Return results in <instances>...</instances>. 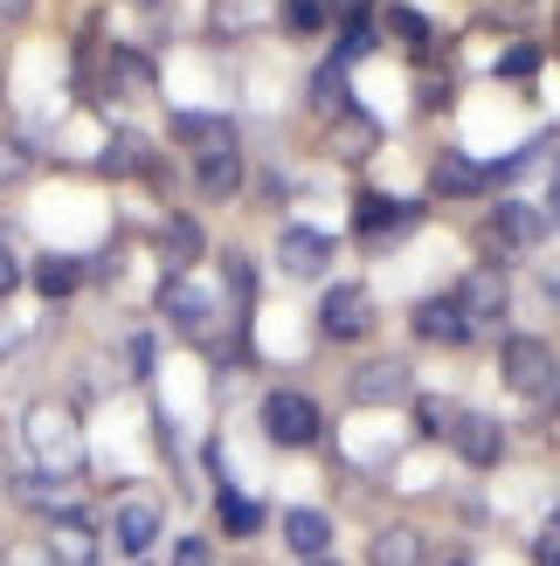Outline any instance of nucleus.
<instances>
[{"label": "nucleus", "mask_w": 560, "mask_h": 566, "mask_svg": "<svg viewBox=\"0 0 560 566\" xmlns=\"http://www.w3.org/2000/svg\"><path fill=\"white\" fill-rule=\"evenodd\" d=\"M263 436L277 449H319L325 442V415H319L312 394L277 387V394H263Z\"/></svg>", "instance_id": "f257e3e1"}, {"label": "nucleus", "mask_w": 560, "mask_h": 566, "mask_svg": "<svg viewBox=\"0 0 560 566\" xmlns=\"http://www.w3.org/2000/svg\"><path fill=\"white\" fill-rule=\"evenodd\" d=\"M498 374H506V387L526 394V401H547V394L560 387V359H553L547 338L519 332V338H506V353H498Z\"/></svg>", "instance_id": "f03ea898"}, {"label": "nucleus", "mask_w": 560, "mask_h": 566, "mask_svg": "<svg viewBox=\"0 0 560 566\" xmlns=\"http://www.w3.org/2000/svg\"><path fill=\"white\" fill-rule=\"evenodd\" d=\"M319 332L332 338V346L367 338V332H374V297L360 291V283H332V291L319 297Z\"/></svg>", "instance_id": "7ed1b4c3"}, {"label": "nucleus", "mask_w": 560, "mask_h": 566, "mask_svg": "<svg viewBox=\"0 0 560 566\" xmlns=\"http://www.w3.org/2000/svg\"><path fill=\"white\" fill-rule=\"evenodd\" d=\"M415 221H423V208L387 201V193H360V201H353V235L367 242V249H387L395 235H408Z\"/></svg>", "instance_id": "20e7f679"}, {"label": "nucleus", "mask_w": 560, "mask_h": 566, "mask_svg": "<svg viewBox=\"0 0 560 566\" xmlns=\"http://www.w3.org/2000/svg\"><path fill=\"white\" fill-rule=\"evenodd\" d=\"M408 325H415V338H429V346H470V338H478V325H470V311L457 304V291L450 297H423L408 311Z\"/></svg>", "instance_id": "39448f33"}, {"label": "nucleus", "mask_w": 560, "mask_h": 566, "mask_svg": "<svg viewBox=\"0 0 560 566\" xmlns=\"http://www.w3.org/2000/svg\"><path fill=\"white\" fill-rule=\"evenodd\" d=\"M457 304L470 311V325H498V318H506V304H512L506 270H498V263H478V270L457 283Z\"/></svg>", "instance_id": "423d86ee"}, {"label": "nucleus", "mask_w": 560, "mask_h": 566, "mask_svg": "<svg viewBox=\"0 0 560 566\" xmlns=\"http://www.w3.org/2000/svg\"><path fill=\"white\" fill-rule=\"evenodd\" d=\"M277 270L298 276V283H312L332 270V235L325 229H284L277 235Z\"/></svg>", "instance_id": "0eeeda50"}, {"label": "nucleus", "mask_w": 560, "mask_h": 566, "mask_svg": "<svg viewBox=\"0 0 560 566\" xmlns=\"http://www.w3.org/2000/svg\"><path fill=\"white\" fill-rule=\"evenodd\" d=\"M159 539V504L153 497H125L118 512H111V546H118L125 559H146Z\"/></svg>", "instance_id": "6e6552de"}, {"label": "nucleus", "mask_w": 560, "mask_h": 566, "mask_svg": "<svg viewBox=\"0 0 560 566\" xmlns=\"http://www.w3.org/2000/svg\"><path fill=\"white\" fill-rule=\"evenodd\" d=\"M450 449L470 463V470H491L498 457H506V429H498L491 415H478V408H464L457 415V429H450Z\"/></svg>", "instance_id": "1a4fd4ad"}, {"label": "nucleus", "mask_w": 560, "mask_h": 566, "mask_svg": "<svg viewBox=\"0 0 560 566\" xmlns=\"http://www.w3.org/2000/svg\"><path fill=\"white\" fill-rule=\"evenodd\" d=\"M540 235H547V214H540V208H526V201H498L491 221H485V242H491V249H506V256H512V249H533Z\"/></svg>", "instance_id": "9d476101"}, {"label": "nucleus", "mask_w": 560, "mask_h": 566, "mask_svg": "<svg viewBox=\"0 0 560 566\" xmlns=\"http://www.w3.org/2000/svg\"><path fill=\"white\" fill-rule=\"evenodd\" d=\"M353 401H360V408H395V401H408V366H402V359H367V366H353Z\"/></svg>", "instance_id": "9b49d317"}, {"label": "nucleus", "mask_w": 560, "mask_h": 566, "mask_svg": "<svg viewBox=\"0 0 560 566\" xmlns=\"http://www.w3.org/2000/svg\"><path fill=\"white\" fill-rule=\"evenodd\" d=\"M174 138H180L194 159H208V153H236V125L221 118V111H174Z\"/></svg>", "instance_id": "f8f14e48"}, {"label": "nucleus", "mask_w": 560, "mask_h": 566, "mask_svg": "<svg viewBox=\"0 0 560 566\" xmlns=\"http://www.w3.org/2000/svg\"><path fill=\"white\" fill-rule=\"evenodd\" d=\"M159 311H166V318H174V332H187V338H208V332H215V311H208V297L194 291V283H180V276L159 291Z\"/></svg>", "instance_id": "ddd939ff"}, {"label": "nucleus", "mask_w": 560, "mask_h": 566, "mask_svg": "<svg viewBox=\"0 0 560 566\" xmlns=\"http://www.w3.org/2000/svg\"><path fill=\"white\" fill-rule=\"evenodd\" d=\"M284 546L298 559H325L332 553V518L312 512V504H291V512H284Z\"/></svg>", "instance_id": "4468645a"}, {"label": "nucleus", "mask_w": 560, "mask_h": 566, "mask_svg": "<svg viewBox=\"0 0 560 566\" xmlns=\"http://www.w3.org/2000/svg\"><path fill=\"white\" fill-rule=\"evenodd\" d=\"M194 193H201V201H236V193H242V153L194 159Z\"/></svg>", "instance_id": "2eb2a0df"}, {"label": "nucleus", "mask_w": 560, "mask_h": 566, "mask_svg": "<svg viewBox=\"0 0 560 566\" xmlns=\"http://www.w3.org/2000/svg\"><path fill=\"white\" fill-rule=\"evenodd\" d=\"M498 174H512V166H478V159L443 153V159H436V174H429V187H436V193H485Z\"/></svg>", "instance_id": "dca6fc26"}, {"label": "nucleus", "mask_w": 560, "mask_h": 566, "mask_svg": "<svg viewBox=\"0 0 560 566\" xmlns=\"http://www.w3.org/2000/svg\"><path fill=\"white\" fill-rule=\"evenodd\" d=\"M159 256H166V270H194V263L208 256V235H201V221H194V214H174V221L159 229Z\"/></svg>", "instance_id": "f3484780"}, {"label": "nucleus", "mask_w": 560, "mask_h": 566, "mask_svg": "<svg viewBox=\"0 0 560 566\" xmlns=\"http://www.w3.org/2000/svg\"><path fill=\"white\" fill-rule=\"evenodd\" d=\"M423 559H429V546L415 525H381L367 546V566H423Z\"/></svg>", "instance_id": "a211bd4d"}, {"label": "nucleus", "mask_w": 560, "mask_h": 566, "mask_svg": "<svg viewBox=\"0 0 560 566\" xmlns=\"http://www.w3.org/2000/svg\"><path fill=\"white\" fill-rule=\"evenodd\" d=\"M374 146H381V125L367 118V111H353V104H346V111H340V125H332V153H340V159H367Z\"/></svg>", "instance_id": "6ab92c4d"}, {"label": "nucleus", "mask_w": 560, "mask_h": 566, "mask_svg": "<svg viewBox=\"0 0 560 566\" xmlns=\"http://www.w3.org/2000/svg\"><path fill=\"white\" fill-rule=\"evenodd\" d=\"M215 518H221V532H229V539H257V532H263V504L242 497V491H221Z\"/></svg>", "instance_id": "aec40b11"}, {"label": "nucleus", "mask_w": 560, "mask_h": 566, "mask_svg": "<svg viewBox=\"0 0 560 566\" xmlns=\"http://www.w3.org/2000/svg\"><path fill=\"white\" fill-rule=\"evenodd\" d=\"M457 401H443V394H415V436H429V442H450L457 429Z\"/></svg>", "instance_id": "412c9836"}, {"label": "nucleus", "mask_w": 560, "mask_h": 566, "mask_svg": "<svg viewBox=\"0 0 560 566\" xmlns=\"http://www.w3.org/2000/svg\"><path fill=\"white\" fill-rule=\"evenodd\" d=\"M76 283H83V263H70V256H42V263H35V291H42L49 304H63Z\"/></svg>", "instance_id": "4be33fe9"}, {"label": "nucleus", "mask_w": 560, "mask_h": 566, "mask_svg": "<svg viewBox=\"0 0 560 566\" xmlns=\"http://www.w3.org/2000/svg\"><path fill=\"white\" fill-rule=\"evenodd\" d=\"M387 35H395L402 49H429V14L402 0V8H387Z\"/></svg>", "instance_id": "5701e85b"}, {"label": "nucleus", "mask_w": 560, "mask_h": 566, "mask_svg": "<svg viewBox=\"0 0 560 566\" xmlns=\"http://www.w3.org/2000/svg\"><path fill=\"white\" fill-rule=\"evenodd\" d=\"M284 28H291V35H325V28H332V0H284Z\"/></svg>", "instance_id": "b1692460"}, {"label": "nucleus", "mask_w": 560, "mask_h": 566, "mask_svg": "<svg viewBox=\"0 0 560 566\" xmlns=\"http://www.w3.org/2000/svg\"><path fill=\"white\" fill-rule=\"evenodd\" d=\"M111 83L118 91H153V63L138 49H111Z\"/></svg>", "instance_id": "393cba45"}, {"label": "nucleus", "mask_w": 560, "mask_h": 566, "mask_svg": "<svg viewBox=\"0 0 560 566\" xmlns=\"http://www.w3.org/2000/svg\"><path fill=\"white\" fill-rule=\"evenodd\" d=\"M312 104H319V111H332V118L346 111V63H325V70L312 76Z\"/></svg>", "instance_id": "a878e982"}, {"label": "nucleus", "mask_w": 560, "mask_h": 566, "mask_svg": "<svg viewBox=\"0 0 560 566\" xmlns=\"http://www.w3.org/2000/svg\"><path fill=\"white\" fill-rule=\"evenodd\" d=\"M533 70H540V49H533V42H519V49L498 55V76H506V83H526Z\"/></svg>", "instance_id": "bb28decb"}, {"label": "nucleus", "mask_w": 560, "mask_h": 566, "mask_svg": "<svg viewBox=\"0 0 560 566\" xmlns=\"http://www.w3.org/2000/svg\"><path fill=\"white\" fill-rule=\"evenodd\" d=\"M221 276H229V291H236V304L249 311V297H257V270H249V256H221Z\"/></svg>", "instance_id": "cd10ccee"}, {"label": "nucleus", "mask_w": 560, "mask_h": 566, "mask_svg": "<svg viewBox=\"0 0 560 566\" xmlns=\"http://www.w3.org/2000/svg\"><path fill=\"white\" fill-rule=\"evenodd\" d=\"M28 174V146H21V138H8V132H0V187H14Z\"/></svg>", "instance_id": "c85d7f7f"}, {"label": "nucleus", "mask_w": 560, "mask_h": 566, "mask_svg": "<svg viewBox=\"0 0 560 566\" xmlns=\"http://www.w3.org/2000/svg\"><path fill=\"white\" fill-rule=\"evenodd\" d=\"M533 566H560V512L540 525V539H533Z\"/></svg>", "instance_id": "c756f323"}, {"label": "nucleus", "mask_w": 560, "mask_h": 566, "mask_svg": "<svg viewBox=\"0 0 560 566\" xmlns=\"http://www.w3.org/2000/svg\"><path fill=\"white\" fill-rule=\"evenodd\" d=\"M174 566H215V546L201 539V532H187V539L174 546Z\"/></svg>", "instance_id": "7c9ffc66"}, {"label": "nucleus", "mask_w": 560, "mask_h": 566, "mask_svg": "<svg viewBox=\"0 0 560 566\" xmlns=\"http://www.w3.org/2000/svg\"><path fill=\"white\" fill-rule=\"evenodd\" d=\"M21 283V256H14V242H0V297H8Z\"/></svg>", "instance_id": "2f4dec72"}, {"label": "nucleus", "mask_w": 560, "mask_h": 566, "mask_svg": "<svg viewBox=\"0 0 560 566\" xmlns=\"http://www.w3.org/2000/svg\"><path fill=\"white\" fill-rule=\"evenodd\" d=\"M132 374H153V338H132Z\"/></svg>", "instance_id": "473e14b6"}, {"label": "nucleus", "mask_w": 560, "mask_h": 566, "mask_svg": "<svg viewBox=\"0 0 560 566\" xmlns=\"http://www.w3.org/2000/svg\"><path fill=\"white\" fill-rule=\"evenodd\" d=\"M340 14H346V21H367V14H374V0H340Z\"/></svg>", "instance_id": "72a5a7b5"}, {"label": "nucleus", "mask_w": 560, "mask_h": 566, "mask_svg": "<svg viewBox=\"0 0 560 566\" xmlns=\"http://www.w3.org/2000/svg\"><path fill=\"white\" fill-rule=\"evenodd\" d=\"M28 8H35V0H0V21H21Z\"/></svg>", "instance_id": "f704fd0d"}, {"label": "nucleus", "mask_w": 560, "mask_h": 566, "mask_svg": "<svg viewBox=\"0 0 560 566\" xmlns=\"http://www.w3.org/2000/svg\"><path fill=\"white\" fill-rule=\"evenodd\" d=\"M298 566H340V559H332V553H325V559H298Z\"/></svg>", "instance_id": "c9c22d12"}, {"label": "nucleus", "mask_w": 560, "mask_h": 566, "mask_svg": "<svg viewBox=\"0 0 560 566\" xmlns=\"http://www.w3.org/2000/svg\"><path fill=\"white\" fill-rule=\"evenodd\" d=\"M443 566H470V559H443Z\"/></svg>", "instance_id": "e433bc0d"}, {"label": "nucleus", "mask_w": 560, "mask_h": 566, "mask_svg": "<svg viewBox=\"0 0 560 566\" xmlns=\"http://www.w3.org/2000/svg\"><path fill=\"white\" fill-rule=\"evenodd\" d=\"M553 214H560V187H553Z\"/></svg>", "instance_id": "4c0bfd02"}, {"label": "nucleus", "mask_w": 560, "mask_h": 566, "mask_svg": "<svg viewBox=\"0 0 560 566\" xmlns=\"http://www.w3.org/2000/svg\"><path fill=\"white\" fill-rule=\"evenodd\" d=\"M0 476H8V457H0Z\"/></svg>", "instance_id": "58836bf2"}, {"label": "nucleus", "mask_w": 560, "mask_h": 566, "mask_svg": "<svg viewBox=\"0 0 560 566\" xmlns=\"http://www.w3.org/2000/svg\"><path fill=\"white\" fill-rule=\"evenodd\" d=\"M132 566H146V559H132Z\"/></svg>", "instance_id": "ea45409f"}]
</instances>
